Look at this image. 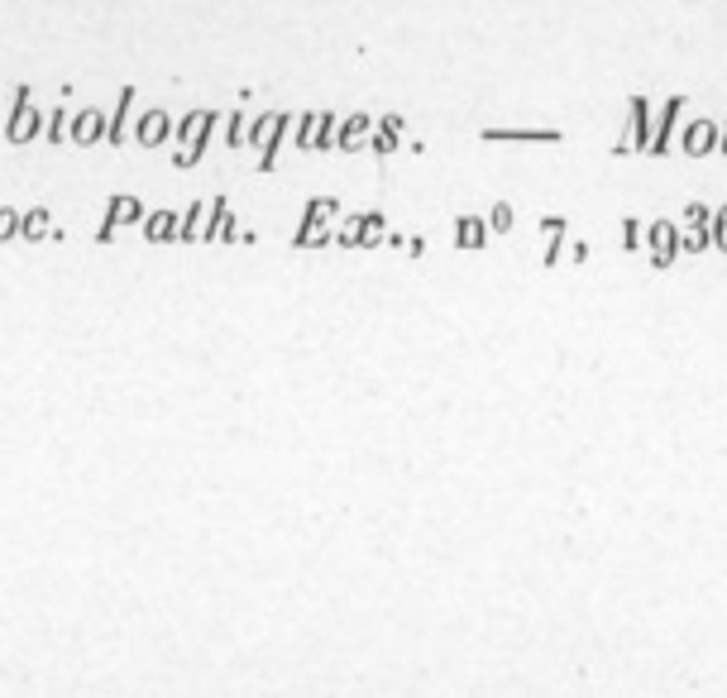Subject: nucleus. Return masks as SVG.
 Here are the masks:
<instances>
[{
    "instance_id": "obj_1",
    "label": "nucleus",
    "mask_w": 727,
    "mask_h": 698,
    "mask_svg": "<svg viewBox=\"0 0 727 698\" xmlns=\"http://www.w3.org/2000/svg\"><path fill=\"white\" fill-rule=\"evenodd\" d=\"M221 125V110H187L182 120L173 125V139L182 144L177 149V168H197L201 158H206V144H211V134Z\"/></svg>"
},
{
    "instance_id": "obj_2",
    "label": "nucleus",
    "mask_w": 727,
    "mask_h": 698,
    "mask_svg": "<svg viewBox=\"0 0 727 698\" xmlns=\"http://www.w3.org/2000/svg\"><path fill=\"white\" fill-rule=\"evenodd\" d=\"M335 220H340V201L335 197H311L292 244H297V249H326V244H335V230H331Z\"/></svg>"
},
{
    "instance_id": "obj_3",
    "label": "nucleus",
    "mask_w": 727,
    "mask_h": 698,
    "mask_svg": "<svg viewBox=\"0 0 727 698\" xmlns=\"http://www.w3.org/2000/svg\"><path fill=\"white\" fill-rule=\"evenodd\" d=\"M44 125H48V115H39L34 96H29V87H15V110H10L5 139H10V144H29V139H39V130H44Z\"/></svg>"
},
{
    "instance_id": "obj_4",
    "label": "nucleus",
    "mask_w": 727,
    "mask_h": 698,
    "mask_svg": "<svg viewBox=\"0 0 727 698\" xmlns=\"http://www.w3.org/2000/svg\"><path fill=\"white\" fill-rule=\"evenodd\" d=\"M651 149V101L632 96L627 101V134L613 144V153H646Z\"/></svg>"
},
{
    "instance_id": "obj_5",
    "label": "nucleus",
    "mask_w": 727,
    "mask_h": 698,
    "mask_svg": "<svg viewBox=\"0 0 727 698\" xmlns=\"http://www.w3.org/2000/svg\"><path fill=\"white\" fill-rule=\"evenodd\" d=\"M646 254H651V268H670L680 259V225L675 220H646Z\"/></svg>"
},
{
    "instance_id": "obj_6",
    "label": "nucleus",
    "mask_w": 727,
    "mask_h": 698,
    "mask_svg": "<svg viewBox=\"0 0 727 698\" xmlns=\"http://www.w3.org/2000/svg\"><path fill=\"white\" fill-rule=\"evenodd\" d=\"M680 120H684V96H670L661 106V120L651 125V158H665V153H675V134H680Z\"/></svg>"
},
{
    "instance_id": "obj_7",
    "label": "nucleus",
    "mask_w": 727,
    "mask_h": 698,
    "mask_svg": "<svg viewBox=\"0 0 727 698\" xmlns=\"http://www.w3.org/2000/svg\"><path fill=\"white\" fill-rule=\"evenodd\" d=\"M718 120H689V125H680V139H675V149L684 153V158H708V153H718Z\"/></svg>"
},
{
    "instance_id": "obj_8",
    "label": "nucleus",
    "mask_w": 727,
    "mask_h": 698,
    "mask_svg": "<svg viewBox=\"0 0 727 698\" xmlns=\"http://www.w3.org/2000/svg\"><path fill=\"white\" fill-rule=\"evenodd\" d=\"M125 225H144V201L139 197H111L106 201V220H101L96 240L101 244L115 240V230H125Z\"/></svg>"
},
{
    "instance_id": "obj_9",
    "label": "nucleus",
    "mask_w": 727,
    "mask_h": 698,
    "mask_svg": "<svg viewBox=\"0 0 727 698\" xmlns=\"http://www.w3.org/2000/svg\"><path fill=\"white\" fill-rule=\"evenodd\" d=\"M484 144H560V130H551V125H522V130H512V125H488L484 134H479Z\"/></svg>"
},
{
    "instance_id": "obj_10",
    "label": "nucleus",
    "mask_w": 727,
    "mask_h": 698,
    "mask_svg": "<svg viewBox=\"0 0 727 698\" xmlns=\"http://www.w3.org/2000/svg\"><path fill=\"white\" fill-rule=\"evenodd\" d=\"M134 144H144V149H158V144H168L173 139V115L168 110H144L139 120H134V134H130Z\"/></svg>"
},
{
    "instance_id": "obj_11",
    "label": "nucleus",
    "mask_w": 727,
    "mask_h": 698,
    "mask_svg": "<svg viewBox=\"0 0 727 698\" xmlns=\"http://www.w3.org/2000/svg\"><path fill=\"white\" fill-rule=\"evenodd\" d=\"M106 130H111V115H106V110L87 106V110H77V115H72V144H77V149L101 144V139H106Z\"/></svg>"
},
{
    "instance_id": "obj_12",
    "label": "nucleus",
    "mask_w": 727,
    "mask_h": 698,
    "mask_svg": "<svg viewBox=\"0 0 727 698\" xmlns=\"http://www.w3.org/2000/svg\"><path fill=\"white\" fill-rule=\"evenodd\" d=\"M369 134H374V115H364V110H354L340 120V134H335V149L340 153H359L369 149Z\"/></svg>"
},
{
    "instance_id": "obj_13",
    "label": "nucleus",
    "mask_w": 727,
    "mask_h": 698,
    "mask_svg": "<svg viewBox=\"0 0 727 698\" xmlns=\"http://www.w3.org/2000/svg\"><path fill=\"white\" fill-rule=\"evenodd\" d=\"M402 134H407V120H402V115H383V120H374L369 149H374L378 158H388V153L402 149Z\"/></svg>"
},
{
    "instance_id": "obj_14",
    "label": "nucleus",
    "mask_w": 727,
    "mask_h": 698,
    "mask_svg": "<svg viewBox=\"0 0 727 698\" xmlns=\"http://www.w3.org/2000/svg\"><path fill=\"white\" fill-rule=\"evenodd\" d=\"M211 211H216V197L211 201H192V211L182 216V230H177V240H206L211 235Z\"/></svg>"
},
{
    "instance_id": "obj_15",
    "label": "nucleus",
    "mask_w": 727,
    "mask_h": 698,
    "mask_svg": "<svg viewBox=\"0 0 727 698\" xmlns=\"http://www.w3.org/2000/svg\"><path fill=\"white\" fill-rule=\"evenodd\" d=\"M130 110H134V87H120V101H115V115H111V130H106V144H125L134 134V125H130Z\"/></svg>"
},
{
    "instance_id": "obj_16",
    "label": "nucleus",
    "mask_w": 727,
    "mask_h": 698,
    "mask_svg": "<svg viewBox=\"0 0 727 698\" xmlns=\"http://www.w3.org/2000/svg\"><path fill=\"white\" fill-rule=\"evenodd\" d=\"M240 240V220H235V211H230V201L216 197V211H211V235H206V244H230Z\"/></svg>"
},
{
    "instance_id": "obj_17",
    "label": "nucleus",
    "mask_w": 727,
    "mask_h": 698,
    "mask_svg": "<svg viewBox=\"0 0 727 698\" xmlns=\"http://www.w3.org/2000/svg\"><path fill=\"white\" fill-rule=\"evenodd\" d=\"M493 240V230H488L484 216H460L455 220V249H484Z\"/></svg>"
},
{
    "instance_id": "obj_18",
    "label": "nucleus",
    "mask_w": 727,
    "mask_h": 698,
    "mask_svg": "<svg viewBox=\"0 0 727 698\" xmlns=\"http://www.w3.org/2000/svg\"><path fill=\"white\" fill-rule=\"evenodd\" d=\"M177 230H182V216H177V211H154V216H144V240L173 244Z\"/></svg>"
},
{
    "instance_id": "obj_19",
    "label": "nucleus",
    "mask_w": 727,
    "mask_h": 698,
    "mask_svg": "<svg viewBox=\"0 0 727 698\" xmlns=\"http://www.w3.org/2000/svg\"><path fill=\"white\" fill-rule=\"evenodd\" d=\"M541 230L551 235V244H546V259H541V268H555L560 263V254H565V240H570V225L560 216H546L541 220Z\"/></svg>"
},
{
    "instance_id": "obj_20",
    "label": "nucleus",
    "mask_w": 727,
    "mask_h": 698,
    "mask_svg": "<svg viewBox=\"0 0 727 698\" xmlns=\"http://www.w3.org/2000/svg\"><path fill=\"white\" fill-rule=\"evenodd\" d=\"M383 240H388V220H383V211H364V216H359V249H378Z\"/></svg>"
},
{
    "instance_id": "obj_21",
    "label": "nucleus",
    "mask_w": 727,
    "mask_h": 698,
    "mask_svg": "<svg viewBox=\"0 0 727 698\" xmlns=\"http://www.w3.org/2000/svg\"><path fill=\"white\" fill-rule=\"evenodd\" d=\"M48 235H53V216H48V206L24 211L20 216V240H48Z\"/></svg>"
},
{
    "instance_id": "obj_22",
    "label": "nucleus",
    "mask_w": 727,
    "mask_h": 698,
    "mask_svg": "<svg viewBox=\"0 0 727 698\" xmlns=\"http://www.w3.org/2000/svg\"><path fill=\"white\" fill-rule=\"evenodd\" d=\"M316 125H321V110L297 115V125H292V144H297L302 153H311V144H316Z\"/></svg>"
},
{
    "instance_id": "obj_23",
    "label": "nucleus",
    "mask_w": 727,
    "mask_h": 698,
    "mask_svg": "<svg viewBox=\"0 0 727 698\" xmlns=\"http://www.w3.org/2000/svg\"><path fill=\"white\" fill-rule=\"evenodd\" d=\"M335 134H340V115L321 110V125H316V144H311V153H331L335 149Z\"/></svg>"
},
{
    "instance_id": "obj_24",
    "label": "nucleus",
    "mask_w": 727,
    "mask_h": 698,
    "mask_svg": "<svg viewBox=\"0 0 727 698\" xmlns=\"http://www.w3.org/2000/svg\"><path fill=\"white\" fill-rule=\"evenodd\" d=\"M44 139L48 144H72V115H67L63 106L48 115V125H44Z\"/></svg>"
},
{
    "instance_id": "obj_25",
    "label": "nucleus",
    "mask_w": 727,
    "mask_h": 698,
    "mask_svg": "<svg viewBox=\"0 0 727 698\" xmlns=\"http://www.w3.org/2000/svg\"><path fill=\"white\" fill-rule=\"evenodd\" d=\"M484 220H488V230H493V235H507V230L517 225V211H512V201H493Z\"/></svg>"
},
{
    "instance_id": "obj_26",
    "label": "nucleus",
    "mask_w": 727,
    "mask_h": 698,
    "mask_svg": "<svg viewBox=\"0 0 727 698\" xmlns=\"http://www.w3.org/2000/svg\"><path fill=\"white\" fill-rule=\"evenodd\" d=\"M622 249H627V254H641V249H646V220L641 216L622 220Z\"/></svg>"
},
{
    "instance_id": "obj_27",
    "label": "nucleus",
    "mask_w": 727,
    "mask_h": 698,
    "mask_svg": "<svg viewBox=\"0 0 727 698\" xmlns=\"http://www.w3.org/2000/svg\"><path fill=\"white\" fill-rule=\"evenodd\" d=\"M713 225V211L704 201H684V230H708Z\"/></svg>"
},
{
    "instance_id": "obj_28",
    "label": "nucleus",
    "mask_w": 727,
    "mask_h": 698,
    "mask_svg": "<svg viewBox=\"0 0 727 698\" xmlns=\"http://www.w3.org/2000/svg\"><path fill=\"white\" fill-rule=\"evenodd\" d=\"M704 249H713V235L708 230H684L680 225V254H704Z\"/></svg>"
},
{
    "instance_id": "obj_29",
    "label": "nucleus",
    "mask_w": 727,
    "mask_h": 698,
    "mask_svg": "<svg viewBox=\"0 0 727 698\" xmlns=\"http://www.w3.org/2000/svg\"><path fill=\"white\" fill-rule=\"evenodd\" d=\"M249 144V120L244 115H230V125H225V149H244Z\"/></svg>"
},
{
    "instance_id": "obj_30",
    "label": "nucleus",
    "mask_w": 727,
    "mask_h": 698,
    "mask_svg": "<svg viewBox=\"0 0 727 698\" xmlns=\"http://www.w3.org/2000/svg\"><path fill=\"white\" fill-rule=\"evenodd\" d=\"M20 216L24 211H15V206H0V244L20 240Z\"/></svg>"
},
{
    "instance_id": "obj_31",
    "label": "nucleus",
    "mask_w": 727,
    "mask_h": 698,
    "mask_svg": "<svg viewBox=\"0 0 727 698\" xmlns=\"http://www.w3.org/2000/svg\"><path fill=\"white\" fill-rule=\"evenodd\" d=\"M708 235H713V249H723L727 254V201L713 211V225H708Z\"/></svg>"
},
{
    "instance_id": "obj_32",
    "label": "nucleus",
    "mask_w": 727,
    "mask_h": 698,
    "mask_svg": "<svg viewBox=\"0 0 727 698\" xmlns=\"http://www.w3.org/2000/svg\"><path fill=\"white\" fill-rule=\"evenodd\" d=\"M335 244H345V249H359V216H345V225L335 230Z\"/></svg>"
},
{
    "instance_id": "obj_33",
    "label": "nucleus",
    "mask_w": 727,
    "mask_h": 698,
    "mask_svg": "<svg viewBox=\"0 0 727 698\" xmlns=\"http://www.w3.org/2000/svg\"><path fill=\"white\" fill-rule=\"evenodd\" d=\"M718 153H723V158H727V125H723V130H718Z\"/></svg>"
}]
</instances>
